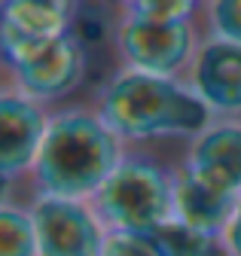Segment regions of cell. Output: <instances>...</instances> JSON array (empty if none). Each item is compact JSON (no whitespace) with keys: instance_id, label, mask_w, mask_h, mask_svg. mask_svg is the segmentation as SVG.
I'll return each mask as SVG.
<instances>
[{"instance_id":"1","label":"cell","mask_w":241,"mask_h":256,"mask_svg":"<svg viewBox=\"0 0 241 256\" xmlns=\"http://www.w3.org/2000/svg\"><path fill=\"white\" fill-rule=\"evenodd\" d=\"M126 150L128 146L113 134L95 104L55 107L43 146L24 177L28 198L52 196L92 202L104 180L122 162Z\"/></svg>"},{"instance_id":"2","label":"cell","mask_w":241,"mask_h":256,"mask_svg":"<svg viewBox=\"0 0 241 256\" xmlns=\"http://www.w3.org/2000/svg\"><path fill=\"white\" fill-rule=\"evenodd\" d=\"M95 110L126 146H156L165 140L190 144L214 122L184 80L150 76L116 68L95 92Z\"/></svg>"},{"instance_id":"3","label":"cell","mask_w":241,"mask_h":256,"mask_svg":"<svg viewBox=\"0 0 241 256\" xmlns=\"http://www.w3.org/2000/svg\"><path fill=\"white\" fill-rule=\"evenodd\" d=\"M180 162H168L156 146H128L116 171L92 198L110 235H153L174 220V177Z\"/></svg>"},{"instance_id":"4","label":"cell","mask_w":241,"mask_h":256,"mask_svg":"<svg viewBox=\"0 0 241 256\" xmlns=\"http://www.w3.org/2000/svg\"><path fill=\"white\" fill-rule=\"evenodd\" d=\"M4 88H12L49 110L64 107L88 74V52L74 37V30L55 40L4 46L0 49Z\"/></svg>"},{"instance_id":"5","label":"cell","mask_w":241,"mask_h":256,"mask_svg":"<svg viewBox=\"0 0 241 256\" xmlns=\"http://www.w3.org/2000/svg\"><path fill=\"white\" fill-rule=\"evenodd\" d=\"M204 34L198 22H150L128 10L119 12L113 30V55L116 68L184 80L196 61Z\"/></svg>"},{"instance_id":"6","label":"cell","mask_w":241,"mask_h":256,"mask_svg":"<svg viewBox=\"0 0 241 256\" xmlns=\"http://www.w3.org/2000/svg\"><path fill=\"white\" fill-rule=\"evenodd\" d=\"M22 204L34 220L37 256H104L110 232L92 202L34 196Z\"/></svg>"},{"instance_id":"7","label":"cell","mask_w":241,"mask_h":256,"mask_svg":"<svg viewBox=\"0 0 241 256\" xmlns=\"http://www.w3.org/2000/svg\"><path fill=\"white\" fill-rule=\"evenodd\" d=\"M49 116H52L49 107L24 98L18 92L12 88L0 92V132H4L0 174H4L6 189H12L16 180H24L28 171H31L46 138Z\"/></svg>"},{"instance_id":"8","label":"cell","mask_w":241,"mask_h":256,"mask_svg":"<svg viewBox=\"0 0 241 256\" xmlns=\"http://www.w3.org/2000/svg\"><path fill=\"white\" fill-rule=\"evenodd\" d=\"M184 82L214 113V119H241V46L204 37Z\"/></svg>"},{"instance_id":"9","label":"cell","mask_w":241,"mask_h":256,"mask_svg":"<svg viewBox=\"0 0 241 256\" xmlns=\"http://www.w3.org/2000/svg\"><path fill=\"white\" fill-rule=\"evenodd\" d=\"M180 165L198 183L241 196V119H214L186 144Z\"/></svg>"},{"instance_id":"10","label":"cell","mask_w":241,"mask_h":256,"mask_svg":"<svg viewBox=\"0 0 241 256\" xmlns=\"http://www.w3.org/2000/svg\"><path fill=\"white\" fill-rule=\"evenodd\" d=\"M76 10L80 0H0V49L70 34Z\"/></svg>"},{"instance_id":"11","label":"cell","mask_w":241,"mask_h":256,"mask_svg":"<svg viewBox=\"0 0 241 256\" xmlns=\"http://www.w3.org/2000/svg\"><path fill=\"white\" fill-rule=\"evenodd\" d=\"M241 196H226L217 192L204 183H198L192 174L184 171V165H177V177H174V220L186 222V226L223 238L229 220L238 208Z\"/></svg>"},{"instance_id":"12","label":"cell","mask_w":241,"mask_h":256,"mask_svg":"<svg viewBox=\"0 0 241 256\" xmlns=\"http://www.w3.org/2000/svg\"><path fill=\"white\" fill-rule=\"evenodd\" d=\"M150 238L159 244L162 256H229L223 238L204 235V232L186 226L180 220H168Z\"/></svg>"},{"instance_id":"13","label":"cell","mask_w":241,"mask_h":256,"mask_svg":"<svg viewBox=\"0 0 241 256\" xmlns=\"http://www.w3.org/2000/svg\"><path fill=\"white\" fill-rule=\"evenodd\" d=\"M0 256H37V232L28 204L4 198L0 204Z\"/></svg>"},{"instance_id":"14","label":"cell","mask_w":241,"mask_h":256,"mask_svg":"<svg viewBox=\"0 0 241 256\" xmlns=\"http://www.w3.org/2000/svg\"><path fill=\"white\" fill-rule=\"evenodd\" d=\"M198 24L204 37L241 46V0H202Z\"/></svg>"},{"instance_id":"15","label":"cell","mask_w":241,"mask_h":256,"mask_svg":"<svg viewBox=\"0 0 241 256\" xmlns=\"http://www.w3.org/2000/svg\"><path fill=\"white\" fill-rule=\"evenodd\" d=\"M202 0H134L128 12L150 22H198Z\"/></svg>"},{"instance_id":"16","label":"cell","mask_w":241,"mask_h":256,"mask_svg":"<svg viewBox=\"0 0 241 256\" xmlns=\"http://www.w3.org/2000/svg\"><path fill=\"white\" fill-rule=\"evenodd\" d=\"M104 256H162V250L150 235H110Z\"/></svg>"},{"instance_id":"17","label":"cell","mask_w":241,"mask_h":256,"mask_svg":"<svg viewBox=\"0 0 241 256\" xmlns=\"http://www.w3.org/2000/svg\"><path fill=\"white\" fill-rule=\"evenodd\" d=\"M223 244H226V253L229 256H241V198H238V208H235L229 226L223 232Z\"/></svg>"},{"instance_id":"18","label":"cell","mask_w":241,"mask_h":256,"mask_svg":"<svg viewBox=\"0 0 241 256\" xmlns=\"http://www.w3.org/2000/svg\"><path fill=\"white\" fill-rule=\"evenodd\" d=\"M101 4H107V6H113V10L122 12V10H128V6L134 4V0H101Z\"/></svg>"}]
</instances>
